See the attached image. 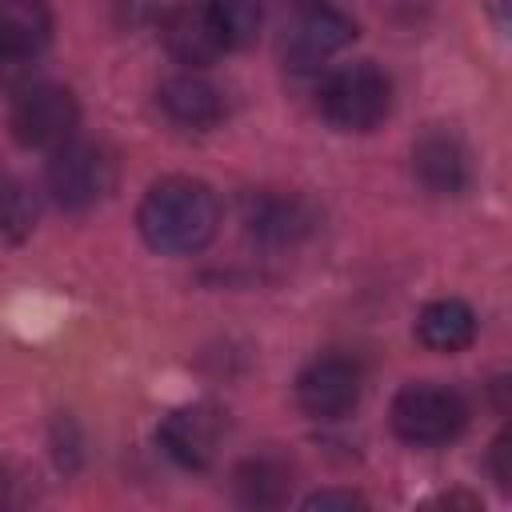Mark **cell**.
<instances>
[{
	"instance_id": "8992f818",
	"label": "cell",
	"mask_w": 512,
	"mask_h": 512,
	"mask_svg": "<svg viewBox=\"0 0 512 512\" xmlns=\"http://www.w3.org/2000/svg\"><path fill=\"white\" fill-rule=\"evenodd\" d=\"M352 36H356V24L340 8L324 0H300L284 20L280 52L288 68H316L328 56H336Z\"/></svg>"
},
{
	"instance_id": "6da1fadb",
	"label": "cell",
	"mask_w": 512,
	"mask_h": 512,
	"mask_svg": "<svg viewBox=\"0 0 512 512\" xmlns=\"http://www.w3.org/2000/svg\"><path fill=\"white\" fill-rule=\"evenodd\" d=\"M136 224L148 248L164 256H192L216 236L220 204L204 180L164 176L144 192Z\"/></svg>"
},
{
	"instance_id": "30bf717a",
	"label": "cell",
	"mask_w": 512,
	"mask_h": 512,
	"mask_svg": "<svg viewBox=\"0 0 512 512\" xmlns=\"http://www.w3.org/2000/svg\"><path fill=\"white\" fill-rule=\"evenodd\" d=\"M220 412L212 404H188L164 416L160 424V448L180 464V468H208L220 444Z\"/></svg>"
},
{
	"instance_id": "9c48e42d",
	"label": "cell",
	"mask_w": 512,
	"mask_h": 512,
	"mask_svg": "<svg viewBox=\"0 0 512 512\" xmlns=\"http://www.w3.org/2000/svg\"><path fill=\"white\" fill-rule=\"evenodd\" d=\"M160 40H164L168 56L188 64V68H208L228 52V40H224L220 24L212 20L208 4L168 8V16L160 20Z\"/></svg>"
},
{
	"instance_id": "277c9868",
	"label": "cell",
	"mask_w": 512,
	"mask_h": 512,
	"mask_svg": "<svg viewBox=\"0 0 512 512\" xmlns=\"http://www.w3.org/2000/svg\"><path fill=\"white\" fill-rule=\"evenodd\" d=\"M52 40L48 0H0V88H28L40 52Z\"/></svg>"
},
{
	"instance_id": "52a82bcc",
	"label": "cell",
	"mask_w": 512,
	"mask_h": 512,
	"mask_svg": "<svg viewBox=\"0 0 512 512\" xmlns=\"http://www.w3.org/2000/svg\"><path fill=\"white\" fill-rule=\"evenodd\" d=\"M112 188V160L88 144V140H68L52 152L48 160V192L60 208L68 212H84L96 200H104V192Z\"/></svg>"
},
{
	"instance_id": "5bb4252c",
	"label": "cell",
	"mask_w": 512,
	"mask_h": 512,
	"mask_svg": "<svg viewBox=\"0 0 512 512\" xmlns=\"http://www.w3.org/2000/svg\"><path fill=\"white\" fill-rule=\"evenodd\" d=\"M416 336L432 352H460L476 340V312L464 300H432L416 316Z\"/></svg>"
},
{
	"instance_id": "ac0fdd59",
	"label": "cell",
	"mask_w": 512,
	"mask_h": 512,
	"mask_svg": "<svg viewBox=\"0 0 512 512\" xmlns=\"http://www.w3.org/2000/svg\"><path fill=\"white\" fill-rule=\"evenodd\" d=\"M304 508H364V496H356V492H312L308 500H304Z\"/></svg>"
},
{
	"instance_id": "8fae6325",
	"label": "cell",
	"mask_w": 512,
	"mask_h": 512,
	"mask_svg": "<svg viewBox=\"0 0 512 512\" xmlns=\"http://www.w3.org/2000/svg\"><path fill=\"white\" fill-rule=\"evenodd\" d=\"M240 212H244L248 232L268 244H292L312 228L308 204L292 192H248Z\"/></svg>"
},
{
	"instance_id": "7c38bea8",
	"label": "cell",
	"mask_w": 512,
	"mask_h": 512,
	"mask_svg": "<svg viewBox=\"0 0 512 512\" xmlns=\"http://www.w3.org/2000/svg\"><path fill=\"white\" fill-rule=\"evenodd\" d=\"M412 172L416 180L436 196H456L468 184V152L448 132H428L412 148Z\"/></svg>"
},
{
	"instance_id": "7a4b0ae2",
	"label": "cell",
	"mask_w": 512,
	"mask_h": 512,
	"mask_svg": "<svg viewBox=\"0 0 512 512\" xmlns=\"http://www.w3.org/2000/svg\"><path fill=\"white\" fill-rule=\"evenodd\" d=\"M388 108H392V80L368 60L344 64L320 84V112L340 132H372L388 116Z\"/></svg>"
},
{
	"instance_id": "3957f363",
	"label": "cell",
	"mask_w": 512,
	"mask_h": 512,
	"mask_svg": "<svg viewBox=\"0 0 512 512\" xmlns=\"http://www.w3.org/2000/svg\"><path fill=\"white\" fill-rule=\"evenodd\" d=\"M468 424V404L456 388L448 384H432V380H416L404 384L392 400V432L408 444H448L464 432Z\"/></svg>"
},
{
	"instance_id": "2e32d148",
	"label": "cell",
	"mask_w": 512,
	"mask_h": 512,
	"mask_svg": "<svg viewBox=\"0 0 512 512\" xmlns=\"http://www.w3.org/2000/svg\"><path fill=\"white\" fill-rule=\"evenodd\" d=\"M208 12L220 24L228 48H248L264 24V0H208Z\"/></svg>"
},
{
	"instance_id": "9a60e30c",
	"label": "cell",
	"mask_w": 512,
	"mask_h": 512,
	"mask_svg": "<svg viewBox=\"0 0 512 512\" xmlns=\"http://www.w3.org/2000/svg\"><path fill=\"white\" fill-rule=\"evenodd\" d=\"M236 496L252 508H276L292 488V468L276 456H252L236 468Z\"/></svg>"
},
{
	"instance_id": "4fadbf2b",
	"label": "cell",
	"mask_w": 512,
	"mask_h": 512,
	"mask_svg": "<svg viewBox=\"0 0 512 512\" xmlns=\"http://www.w3.org/2000/svg\"><path fill=\"white\" fill-rule=\"evenodd\" d=\"M156 100H160L164 116H168L172 124H184V128H212V124H220V116H224L220 92H216L208 80L192 76V72L164 80L160 92H156Z\"/></svg>"
},
{
	"instance_id": "e0dca14e",
	"label": "cell",
	"mask_w": 512,
	"mask_h": 512,
	"mask_svg": "<svg viewBox=\"0 0 512 512\" xmlns=\"http://www.w3.org/2000/svg\"><path fill=\"white\" fill-rule=\"evenodd\" d=\"M32 224H36V200H32L28 184L4 172L0 176V232L8 240H24L32 232Z\"/></svg>"
},
{
	"instance_id": "5b68a950",
	"label": "cell",
	"mask_w": 512,
	"mask_h": 512,
	"mask_svg": "<svg viewBox=\"0 0 512 512\" xmlns=\"http://www.w3.org/2000/svg\"><path fill=\"white\" fill-rule=\"evenodd\" d=\"M8 124L24 148L56 152L60 144H68L76 136L80 104L64 84H28L16 92Z\"/></svg>"
},
{
	"instance_id": "ba28073f",
	"label": "cell",
	"mask_w": 512,
	"mask_h": 512,
	"mask_svg": "<svg viewBox=\"0 0 512 512\" xmlns=\"http://www.w3.org/2000/svg\"><path fill=\"white\" fill-rule=\"evenodd\" d=\"M296 404L312 420H340L360 404V368L344 356H320L296 376Z\"/></svg>"
},
{
	"instance_id": "d6986e66",
	"label": "cell",
	"mask_w": 512,
	"mask_h": 512,
	"mask_svg": "<svg viewBox=\"0 0 512 512\" xmlns=\"http://www.w3.org/2000/svg\"><path fill=\"white\" fill-rule=\"evenodd\" d=\"M508 444H512V440H508V432H504V436H496V444H492V476H496V484H500V488H508V484H512V468H508V452H512V448H508Z\"/></svg>"
}]
</instances>
